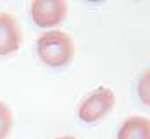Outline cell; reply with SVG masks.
I'll return each instance as SVG.
<instances>
[{
    "label": "cell",
    "instance_id": "cell-1",
    "mask_svg": "<svg viewBox=\"0 0 150 139\" xmlns=\"http://www.w3.org/2000/svg\"><path fill=\"white\" fill-rule=\"evenodd\" d=\"M38 57L50 67H64L74 57V41L64 31H47L36 41Z\"/></svg>",
    "mask_w": 150,
    "mask_h": 139
},
{
    "label": "cell",
    "instance_id": "cell-2",
    "mask_svg": "<svg viewBox=\"0 0 150 139\" xmlns=\"http://www.w3.org/2000/svg\"><path fill=\"white\" fill-rule=\"evenodd\" d=\"M116 96L112 89L109 88H98L93 93H90L78 108V117L83 122H97L109 115V112L114 108Z\"/></svg>",
    "mask_w": 150,
    "mask_h": 139
},
{
    "label": "cell",
    "instance_id": "cell-3",
    "mask_svg": "<svg viewBox=\"0 0 150 139\" xmlns=\"http://www.w3.org/2000/svg\"><path fill=\"white\" fill-rule=\"evenodd\" d=\"M67 14V3L62 0H35L31 3V17L36 26L52 28Z\"/></svg>",
    "mask_w": 150,
    "mask_h": 139
},
{
    "label": "cell",
    "instance_id": "cell-4",
    "mask_svg": "<svg viewBox=\"0 0 150 139\" xmlns=\"http://www.w3.org/2000/svg\"><path fill=\"white\" fill-rule=\"evenodd\" d=\"M23 45V29L12 14L0 12V55H12Z\"/></svg>",
    "mask_w": 150,
    "mask_h": 139
},
{
    "label": "cell",
    "instance_id": "cell-5",
    "mask_svg": "<svg viewBox=\"0 0 150 139\" xmlns=\"http://www.w3.org/2000/svg\"><path fill=\"white\" fill-rule=\"evenodd\" d=\"M117 139H150V120L145 117H129L121 125Z\"/></svg>",
    "mask_w": 150,
    "mask_h": 139
},
{
    "label": "cell",
    "instance_id": "cell-6",
    "mask_svg": "<svg viewBox=\"0 0 150 139\" xmlns=\"http://www.w3.org/2000/svg\"><path fill=\"white\" fill-rule=\"evenodd\" d=\"M11 127H12V113L4 101H0V139H5L9 136Z\"/></svg>",
    "mask_w": 150,
    "mask_h": 139
},
{
    "label": "cell",
    "instance_id": "cell-7",
    "mask_svg": "<svg viewBox=\"0 0 150 139\" xmlns=\"http://www.w3.org/2000/svg\"><path fill=\"white\" fill-rule=\"evenodd\" d=\"M57 139H76V138H73V136H67V138H57Z\"/></svg>",
    "mask_w": 150,
    "mask_h": 139
}]
</instances>
